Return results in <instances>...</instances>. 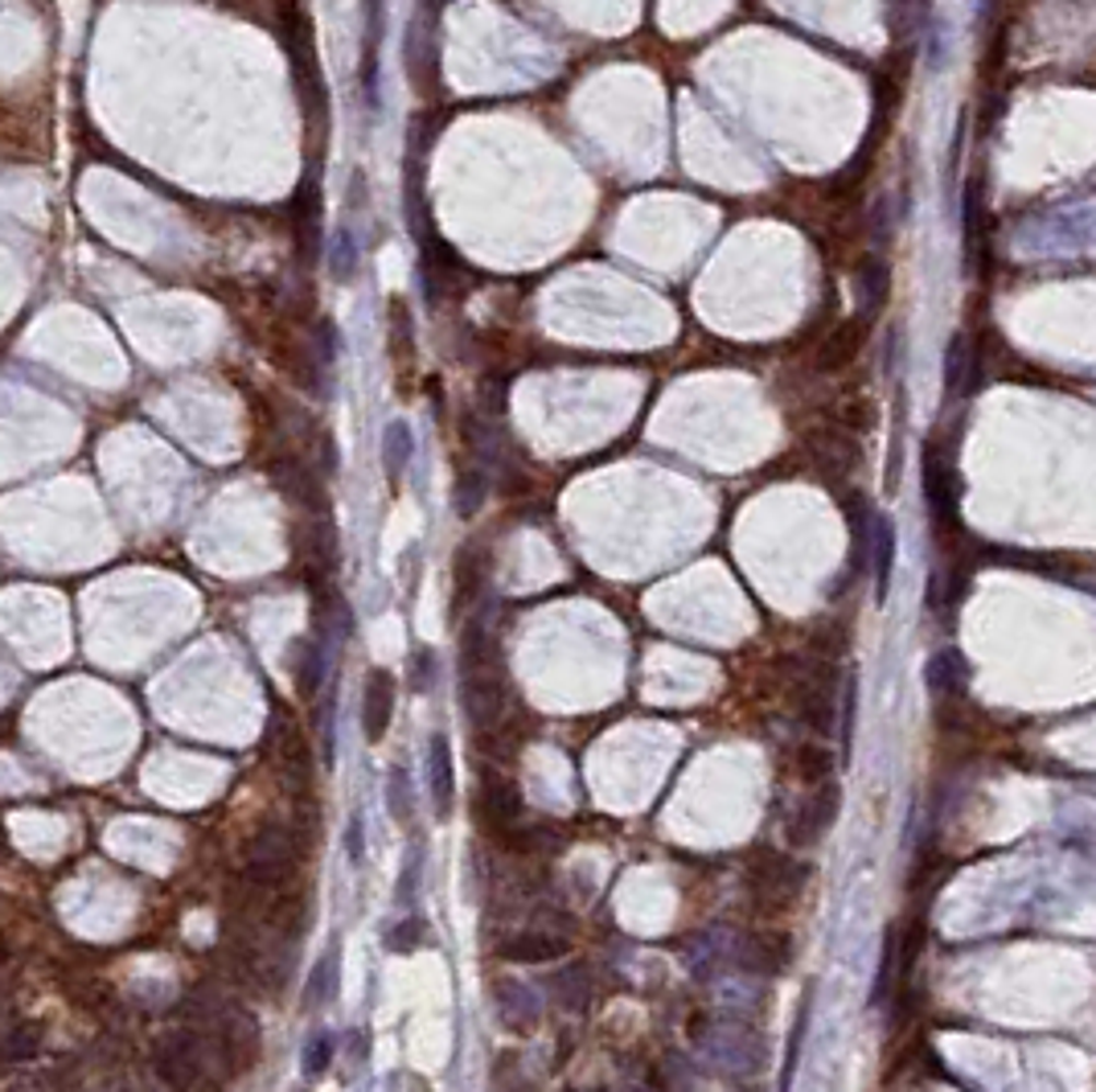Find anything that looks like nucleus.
<instances>
[{"label":"nucleus","instance_id":"nucleus-1","mask_svg":"<svg viewBox=\"0 0 1096 1092\" xmlns=\"http://www.w3.org/2000/svg\"><path fill=\"white\" fill-rule=\"evenodd\" d=\"M243 870L251 879L255 888H280L292 879L296 870V842L287 830H263L255 834V842L247 846V858H243Z\"/></svg>","mask_w":1096,"mask_h":1092},{"label":"nucleus","instance_id":"nucleus-2","mask_svg":"<svg viewBox=\"0 0 1096 1092\" xmlns=\"http://www.w3.org/2000/svg\"><path fill=\"white\" fill-rule=\"evenodd\" d=\"M834 818H838V788L822 785L810 802L801 805L797 821L789 826V838H793L797 846H813V842H822V834L834 826Z\"/></svg>","mask_w":1096,"mask_h":1092},{"label":"nucleus","instance_id":"nucleus-3","mask_svg":"<svg viewBox=\"0 0 1096 1092\" xmlns=\"http://www.w3.org/2000/svg\"><path fill=\"white\" fill-rule=\"evenodd\" d=\"M390 715H394V678H390V669H370L366 695H362V723H366L370 744H378L387 735Z\"/></svg>","mask_w":1096,"mask_h":1092},{"label":"nucleus","instance_id":"nucleus-4","mask_svg":"<svg viewBox=\"0 0 1096 1092\" xmlns=\"http://www.w3.org/2000/svg\"><path fill=\"white\" fill-rule=\"evenodd\" d=\"M427 785H432V805H436V818H448L452 814V748H448V735H432L427 744Z\"/></svg>","mask_w":1096,"mask_h":1092},{"label":"nucleus","instance_id":"nucleus-5","mask_svg":"<svg viewBox=\"0 0 1096 1092\" xmlns=\"http://www.w3.org/2000/svg\"><path fill=\"white\" fill-rule=\"evenodd\" d=\"M924 682H928V690H932L936 699H953V695H962L965 682H969L965 657L957 653V649H941V653H932Z\"/></svg>","mask_w":1096,"mask_h":1092},{"label":"nucleus","instance_id":"nucleus-6","mask_svg":"<svg viewBox=\"0 0 1096 1092\" xmlns=\"http://www.w3.org/2000/svg\"><path fill=\"white\" fill-rule=\"evenodd\" d=\"M924 494L936 518H953L957 513V477H953L948 464H941L932 456V448H928L924 456Z\"/></svg>","mask_w":1096,"mask_h":1092},{"label":"nucleus","instance_id":"nucleus-7","mask_svg":"<svg viewBox=\"0 0 1096 1092\" xmlns=\"http://www.w3.org/2000/svg\"><path fill=\"white\" fill-rule=\"evenodd\" d=\"M978 387V354H974V345L957 337V342L948 345V358H945V391L948 399H965V394Z\"/></svg>","mask_w":1096,"mask_h":1092},{"label":"nucleus","instance_id":"nucleus-8","mask_svg":"<svg viewBox=\"0 0 1096 1092\" xmlns=\"http://www.w3.org/2000/svg\"><path fill=\"white\" fill-rule=\"evenodd\" d=\"M292 666H296L292 669L296 695H300V699H313L325 682V649L304 637V641H296V649H292Z\"/></svg>","mask_w":1096,"mask_h":1092},{"label":"nucleus","instance_id":"nucleus-9","mask_svg":"<svg viewBox=\"0 0 1096 1092\" xmlns=\"http://www.w3.org/2000/svg\"><path fill=\"white\" fill-rule=\"evenodd\" d=\"M867 546L875 550V600L883 604L887 600V587H892V567H895V526L883 518V513H875V530H871V538H867Z\"/></svg>","mask_w":1096,"mask_h":1092},{"label":"nucleus","instance_id":"nucleus-10","mask_svg":"<svg viewBox=\"0 0 1096 1092\" xmlns=\"http://www.w3.org/2000/svg\"><path fill=\"white\" fill-rule=\"evenodd\" d=\"M497 1010L509 1026L539 1023V998H534V990H526L522 982H497Z\"/></svg>","mask_w":1096,"mask_h":1092},{"label":"nucleus","instance_id":"nucleus-11","mask_svg":"<svg viewBox=\"0 0 1096 1092\" xmlns=\"http://www.w3.org/2000/svg\"><path fill=\"white\" fill-rule=\"evenodd\" d=\"M497 953L506 961H555V957L567 953V940L546 937V933H522L518 940H506Z\"/></svg>","mask_w":1096,"mask_h":1092},{"label":"nucleus","instance_id":"nucleus-12","mask_svg":"<svg viewBox=\"0 0 1096 1092\" xmlns=\"http://www.w3.org/2000/svg\"><path fill=\"white\" fill-rule=\"evenodd\" d=\"M411 448H415V440H411V427H406L403 419H390L387 431H382V468H387L390 480H399L406 473V464H411Z\"/></svg>","mask_w":1096,"mask_h":1092},{"label":"nucleus","instance_id":"nucleus-13","mask_svg":"<svg viewBox=\"0 0 1096 1092\" xmlns=\"http://www.w3.org/2000/svg\"><path fill=\"white\" fill-rule=\"evenodd\" d=\"M338 973H341V945H333V949L321 957V965L313 970L308 1007H321V1002H333V998H338Z\"/></svg>","mask_w":1096,"mask_h":1092},{"label":"nucleus","instance_id":"nucleus-14","mask_svg":"<svg viewBox=\"0 0 1096 1092\" xmlns=\"http://www.w3.org/2000/svg\"><path fill=\"white\" fill-rule=\"evenodd\" d=\"M485 501V477L476 468H464L460 480H456V513H476V506Z\"/></svg>","mask_w":1096,"mask_h":1092},{"label":"nucleus","instance_id":"nucleus-15","mask_svg":"<svg viewBox=\"0 0 1096 1092\" xmlns=\"http://www.w3.org/2000/svg\"><path fill=\"white\" fill-rule=\"evenodd\" d=\"M387 805H390V814H394V821L411 818V781H406V769H390Z\"/></svg>","mask_w":1096,"mask_h":1092},{"label":"nucleus","instance_id":"nucleus-16","mask_svg":"<svg viewBox=\"0 0 1096 1092\" xmlns=\"http://www.w3.org/2000/svg\"><path fill=\"white\" fill-rule=\"evenodd\" d=\"M354 259H357V251H354L350 230H338L333 242H329V268H333V275H338V280H350V275H354Z\"/></svg>","mask_w":1096,"mask_h":1092},{"label":"nucleus","instance_id":"nucleus-17","mask_svg":"<svg viewBox=\"0 0 1096 1092\" xmlns=\"http://www.w3.org/2000/svg\"><path fill=\"white\" fill-rule=\"evenodd\" d=\"M37 1052V1026H13L4 1043H0V1056L4 1059H30Z\"/></svg>","mask_w":1096,"mask_h":1092},{"label":"nucleus","instance_id":"nucleus-18","mask_svg":"<svg viewBox=\"0 0 1096 1092\" xmlns=\"http://www.w3.org/2000/svg\"><path fill=\"white\" fill-rule=\"evenodd\" d=\"M329 1059H333V1040H329V1031H317L304 1047V1072L321 1076L329 1068Z\"/></svg>","mask_w":1096,"mask_h":1092},{"label":"nucleus","instance_id":"nucleus-19","mask_svg":"<svg viewBox=\"0 0 1096 1092\" xmlns=\"http://www.w3.org/2000/svg\"><path fill=\"white\" fill-rule=\"evenodd\" d=\"M420 940H423V924L420 921H403L387 933V949L390 953H406V949H415Z\"/></svg>","mask_w":1096,"mask_h":1092},{"label":"nucleus","instance_id":"nucleus-20","mask_svg":"<svg viewBox=\"0 0 1096 1092\" xmlns=\"http://www.w3.org/2000/svg\"><path fill=\"white\" fill-rule=\"evenodd\" d=\"M855 711H859V686L855 678L842 690V751H850V735H855Z\"/></svg>","mask_w":1096,"mask_h":1092},{"label":"nucleus","instance_id":"nucleus-21","mask_svg":"<svg viewBox=\"0 0 1096 1092\" xmlns=\"http://www.w3.org/2000/svg\"><path fill=\"white\" fill-rule=\"evenodd\" d=\"M436 682V653L432 649H415V690H427Z\"/></svg>","mask_w":1096,"mask_h":1092},{"label":"nucleus","instance_id":"nucleus-22","mask_svg":"<svg viewBox=\"0 0 1096 1092\" xmlns=\"http://www.w3.org/2000/svg\"><path fill=\"white\" fill-rule=\"evenodd\" d=\"M366 826H362V818H350V830H345V851H350V863H362V854H366Z\"/></svg>","mask_w":1096,"mask_h":1092},{"label":"nucleus","instance_id":"nucleus-23","mask_svg":"<svg viewBox=\"0 0 1096 1092\" xmlns=\"http://www.w3.org/2000/svg\"><path fill=\"white\" fill-rule=\"evenodd\" d=\"M415 879H420V867H415V858L406 863V870H403V883H399V904H415Z\"/></svg>","mask_w":1096,"mask_h":1092},{"label":"nucleus","instance_id":"nucleus-24","mask_svg":"<svg viewBox=\"0 0 1096 1092\" xmlns=\"http://www.w3.org/2000/svg\"><path fill=\"white\" fill-rule=\"evenodd\" d=\"M0 961H4V957H0Z\"/></svg>","mask_w":1096,"mask_h":1092}]
</instances>
